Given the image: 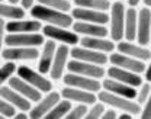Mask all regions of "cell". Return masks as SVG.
<instances>
[{
  "instance_id": "cell-17",
  "label": "cell",
  "mask_w": 151,
  "mask_h": 119,
  "mask_svg": "<svg viewBox=\"0 0 151 119\" xmlns=\"http://www.w3.org/2000/svg\"><path fill=\"white\" fill-rule=\"evenodd\" d=\"M116 49L122 54H127L129 57H134L141 61H147L151 58V51L148 48H145L144 45L139 44H134V41H119L116 45Z\"/></svg>"
},
{
  "instance_id": "cell-46",
  "label": "cell",
  "mask_w": 151,
  "mask_h": 119,
  "mask_svg": "<svg viewBox=\"0 0 151 119\" xmlns=\"http://www.w3.org/2000/svg\"><path fill=\"white\" fill-rule=\"evenodd\" d=\"M3 118H4V116H3V115H0V119H3Z\"/></svg>"
},
{
  "instance_id": "cell-4",
  "label": "cell",
  "mask_w": 151,
  "mask_h": 119,
  "mask_svg": "<svg viewBox=\"0 0 151 119\" xmlns=\"http://www.w3.org/2000/svg\"><path fill=\"white\" fill-rule=\"evenodd\" d=\"M16 73H18L19 77L28 81L31 86H34L35 89H38L41 93H48L52 90V83L51 80H48L47 77H44V74L37 73L35 70L29 68L28 65H20L16 68Z\"/></svg>"
},
{
  "instance_id": "cell-3",
  "label": "cell",
  "mask_w": 151,
  "mask_h": 119,
  "mask_svg": "<svg viewBox=\"0 0 151 119\" xmlns=\"http://www.w3.org/2000/svg\"><path fill=\"white\" fill-rule=\"evenodd\" d=\"M125 6L122 1H115L111 4V15H109V35L113 42H119L124 39V29H125Z\"/></svg>"
},
{
  "instance_id": "cell-45",
  "label": "cell",
  "mask_w": 151,
  "mask_h": 119,
  "mask_svg": "<svg viewBox=\"0 0 151 119\" xmlns=\"http://www.w3.org/2000/svg\"><path fill=\"white\" fill-rule=\"evenodd\" d=\"M7 1H9V3H12V4H18L20 0H7Z\"/></svg>"
},
{
  "instance_id": "cell-7",
  "label": "cell",
  "mask_w": 151,
  "mask_h": 119,
  "mask_svg": "<svg viewBox=\"0 0 151 119\" xmlns=\"http://www.w3.org/2000/svg\"><path fill=\"white\" fill-rule=\"evenodd\" d=\"M67 70L70 73L81 74V76L92 77V79H97V80L105 77V74H106L103 65H97V64H92V62H86V61H80V60H74V58L67 62Z\"/></svg>"
},
{
  "instance_id": "cell-19",
  "label": "cell",
  "mask_w": 151,
  "mask_h": 119,
  "mask_svg": "<svg viewBox=\"0 0 151 119\" xmlns=\"http://www.w3.org/2000/svg\"><path fill=\"white\" fill-rule=\"evenodd\" d=\"M57 51V44L55 41L48 39L44 42L42 45V51L39 52V61H38V70L41 74H50L54 55Z\"/></svg>"
},
{
  "instance_id": "cell-20",
  "label": "cell",
  "mask_w": 151,
  "mask_h": 119,
  "mask_svg": "<svg viewBox=\"0 0 151 119\" xmlns=\"http://www.w3.org/2000/svg\"><path fill=\"white\" fill-rule=\"evenodd\" d=\"M106 73H108V76H109L111 79L118 80V81L125 83V84H129V86H134V87H139V86L144 83L141 74L129 71V70H124V68L116 67V65L109 67V70H108Z\"/></svg>"
},
{
  "instance_id": "cell-27",
  "label": "cell",
  "mask_w": 151,
  "mask_h": 119,
  "mask_svg": "<svg viewBox=\"0 0 151 119\" xmlns=\"http://www.w3.org/2000/svg\"><path fill=\"white\" fill-rule=\"evenodd\" d=\"M23 16H25V9L23 7H19L18 4L0 1V18L9 20H16L23 19Z\"/></svg>"
},
{
  "instance_id": "cell-8",
  "label": "cell",
  "mask_w": 151,
  "mask_h": 119,
  "mask_svg": "<svg viewBox=\"0 0 151 119\" xmlns=\"http://www.w3.org/2000/svg\"><path fill=\"white\" fill-rule=\"evenodd\" d=\"M0 54L6 61H34L39 58L37 47H6Z\"/></svg>"
},
{
  "instance_id": "cell-43",
  "label": "cell",
  "mask_w": 151,
  "mask_h": 119,
  "mask_svg": "<svg viewBox=\"0 0 151 119\" xmlns=\"http://www.w3.org/2000/svg\"><path fill=\"white\" fill-rule=\"evenodd\" d=\"M139 3H141V0H128V4H129V7H137Z\"/></svg>"
},
{
  "instance_id": "cell-23",
  "label": "cell",
  "mask_w": 151,
  "mask_h": 119,
  "mask_svg": "<svg viewBox=\"0 0 151 119\" xmlns=\"http://www.w3.org/2000/svg\"><path fill=\"white\" fill-rule=\"evenodd\" d=\"M102 87H103V90H108L111 93L124 96V97H128V99H135L137 97V87L129 86V84H125V83H121V81L113 80L111 77L109 79H105L102 81Z\"/></svg>"
},
{
  "instance_id": "cell-11",
  "label": "cell",
  "mask_w": 151,
  "mask_h": 119,
  "mask_svg": "<svg viewBox=\"0 0 151 119\" xmlns=\"http://www.w3.org/2000/svg\"><path fill=\"white\" fill-rule=\"evenodd\" d=\"M109 62L112 65L116 67H121L124 70H129L134 73H144L145 71V61H141V60H137L134 57H129L127 54H122V52H111L109 55Z\"/></svg>"
},
{
  "instance_id": "cell-16",
  "label": "cell",
  "mask_w": 151,
  "mask_h": 119,
  "mask_svg": "<svg viewBox=\"0 0 151 119\" xmlns=\"http://www.w3.org/2000/svg\"><path fill=\"white\" fill-rule=\"evenodd\" d=\"M73 31H74L76 34L83 35V37H99V38H106V37L109 35V29H108L105 25L83 22V20H76V22H73Z\"/></svg>"
},
{
  "instance_id": "cell-13",
  "label": "cell",
  "mask_w": 151,
  "mask_h": 119,
  "mask_svg": "<svg viewBox=\"0 0 151 119\" xmlns=\"http://www.w3.org/2000/svg\"><path fill=\"white\" fill-rule=\"evenodd\" d=\"M70 55L74 60L92 62V64H97V65H105L106 62H109L108 54L100 52V51H94L90 48H84V47H76L74 45L70 49Z\"/></svg>"
},
{
  "instance_id": "cell-39",
  "label": "cell",
  "mask_w": 151,
  "mask_h": 119,
  "mask_svg": "<svg viewBox=\"0 0 151 119\" xmlns=\"http://www.w3.org/2000/svg\"><path fill=\"white\" fill-rule=\"evenodd\" d=\"M34 1H35V0H20L19 3L22 4L23 9H31V7L34 6Z\"/></svg>"
},
{
  "instance_id": "cell-26",
  "label": "cell",
  "mask_w": 151,
  "mask_h": 119,
  "mask_svg": "<svg viewBox=\"0 0 151 119\" xmlns=\"http://www.w3.org/2000/svg\"><path fill=\"white\" fill-rule=\"evenodd\" d=\"M137 25H138V12L135 10V7H128L125 10L124 39H127V41L137 39Z\"/></svg>"
},
{
  "instance_id": "cell-35",
  "label": "cell",
  "mask_w": 151,
  "mask_h": 119,
  "mask_svg": "<svg viewBox=\"0 0 151 119\" xmlns=\"http://www.w3.org/2000/svg\"><path fill=\"white\" fill-rule=\"evenodd\" d=\"M15 113H16V108L0 96V115H3L4 118H13Z\"/></svg>"
},
{
  "instance_id": "cell-18",
  "label": "cell",
  "mask_w": 151,
  "mask_h": 119,
  "mask_svg": "<svg viewBox=\"0 0 151 119\" xmlns=\"http://www.w3.org/2000/svg\"><path fill=\"white\" fill-rule=\"evenodd\" d=\"M61 96L64 99H68L76 103H86V105H93L94 102H97V95L89 90H83V89H77L71 86H65L61 90Z\"/></svg>"
},
{
  "instance_id": "cell-15",
  "label": "cell",
  "mask_w": 151,
  "mask_h": 119,
  "mask_svg": "<svg viewBox=\"0 0 151 119\" xmlns=\"http://www.w3.org/2000/svg\"><path fill=\"white\" fill-rule=\"evenodd\" d=\"M71 16L76 20H83V22H90V23H99V25H106L109 23V15L102 10H94V9H86V7H77L71 10Z\"/></svg>"
},
{
  "instance_id": "cell-34",
  "label": "cell",
  "mask_w": 151,
  "mask_h": 119,
  "mask_svg": "<svg viewBox=\"0 0 151 119\" xmlns=\"http://www.w3.org/2000/svg\"><path fill=\"white\" fill-rule=\"evenodd\" d=\"M141 89L137 92V103H139V105H144L145 103V100L148 99V96H150V92H151V84L150 81H147V83H142L141 86H139Z\"/></svg>"
},
{
  "instance_id": "cell-30",
  "label": "cell",
  "mask_w": 151,
  "mask_h": 119,
  "mask_svg": "<svg viewBox=\"0 0 151 119\" xmlns=\"http://www.w3.org/2000/svg\"><path fill=\"white\" fill-rule=\"evenodd\" d=\"M16 64L15 61H7L4 65H0V87L9 81V79L13 76V73H16Z\"/></svg>"
},
{
  "instance_id": "cell-10",
  "label": "cell",
  "mask_w": 151,
  "mask_h": 119,
  "mask_svg": "<svg viewBox=\"0 0 151 119\" xmlns=\"http://www.w3.org/2000/svg\"><path fill=\"white\" fill-rule=\"evenodd\" d=\"M60 99H61V93L54 92V90L48 92L47 96L41 97V99L37 102V105H35L34 108L29 109V112H28V113H29V118L31 119L45 118V115H47V113L55 106V103Z\"/></svg>"
},
{
  "instance_id": "cell-1",
  "label": "cell",
  "mask_w": 151,
  "mask_h": 119,
  "mask_svg": "<svg viewBox=\"0 0 151 119\" xmlns=\"http://www.w3.org/2000/svg\"><path fill=\"white\" fill-rule=\"evenodd\" d=\"M31 16L34 19L45 22L48 25H55V26H63V28L73 26V20H74L71 15H67V12H61V10H57V9L39 4V3L31 7Z\"/></svg>"
},
{
  "instance_id": "cell-9",
  "label": "cell",
  "mask_w": 151,
  "mask_h": 119,
  "mask_svg": "<svg viewBox=\"0 0 151 119\" xmlns=\"http://www.w3.org/2000/svg\"><path fill=\"white\" fill-rule=\"evenodd\" d=\"M63 81H64L65 86H71V87L83 89V90H89V92H93V93H97L102 89V83L97 79L86 77V76L70 73V71L63 76Z\"/></svg>"
},
{
  "instance_id": "cell-28",
  "label": "cell",
  "mask_w": 151,
  "mask_h": 119,
  "mask_svg": "<svg viewBox=\"0 0 151 119\" xmlns=\"http://www.w3.org/2000/svg\"><path fill=\"white\" fill-rule=\"evenodd\" d=\"M73 102L68 99H60L58 102L55 103V106L45 115L47 119H61V118H65V115L70 112V109L73 108L71 105Z\"/></svg>"
},
{
  "instance_id": "cell-41",
  "label": "cell",
  "mask_w": 151,
  "mask_h": 119,
  "mask_svg": "<svg viewBox=\"0 0 151 119\" xmlns=\"http://www.w3.org/2000/svg\"><path fill=\"white\" fill-rule=\"evenodd\" d=\"M144 74H145V80L151 83V58H150V64L145 67V71H144Z\"/></svg>"
},
{
  "instance_id": "cell-40",
  "label": "cell",
  "mask_w": 151,
  "mask_h": 119,
  "mask_svg": "<svg viewBox=\"0 0 151 119\" xmlns=\"http://www.w3.org/2000/svg\"><path fill=\"white\" fill-rule=\"evenodd\" d=\"M15 119H28L29 118V113L28 112H25V110H19L18 113H15Z\"/></svg>"
},
{
  "instance_id": "cell-48",
  "label": "cell",
  "mask_w": 151,
  "mask_h": 119,
  "mask_svg": "<svg viewBox=\"0 0 151 119\" xmlns=\"http://www.w3.org/2000/svg\"><path fill=\"white\" fill-rule=\"evenodd\" d=\"M0 1H4V0H0Z\"/></svg>"
},
{
  "instance_id": "cell-5",
  "label": "cell",
  "mask_w": 151,
  "mask_h": 119,
  "mask_svg": "<svg viewBox=\"0 0 151 119\" xmlns=\"http://www.w3.org/2000/svg\"><path fill=\"white\" fill-rule=\"evenodd\" d=\"M42 35L52 41H58L61 44H65V45H77L80 42L78 34H76L74 31H68L67 28L48 25V23L45 26H42Z\"/></svg>"
},
{
  "instance_id": "cell-25",
  "label": "cell",
  "mask_w": 151,
  "mask_h": 119,
  "mask_svg": "<svg viewBox=\"0 0 151 119\" xmlns=\"http://www.w3.org/2000/svg\"><path fill=\"white\" fill-rule=\"evenodd\" d=\"M78 44L84 48H90V49L100 51L105 54H111L115 49V42L112 39L99 38V37H83V38H80Z\"/></svg>"
},
{
  "instance_id": "cell-14",
  "label": "cell",
  "mask_w": 151,
  "mask_h": 119,
  "mask_svg": "<svg viewBox=\"0 0 151 119\" xmlns=\"http://www.w3.org/2000/svg\"><path fill=\"white\" fill-rule=\"evenodd\" d=\"M68 55H70V48L65 44H61L60 47H57L54 61L50 70V76L52 80H60L64 76V70L67 68V62H68Z\"/></svg>"
},
{
  "instance_id": "cell-33",
  "label": "cell",
  "mask_w": 151,
  "mask_h": 119,
  "mask_svg": "<svg viewBox=\"0 0 151 119\" xmlns=\"http://www.w3.org/2000/svg\"><path fill=\"white\" fill-rule=\"evenodd\" d=\"M105 109H106V105L103 103V102H94L93 105H92V108L87 110V113H86V118L87 119H99L102 118V115H103V112H105Z\"/></svg>"
},
{
  "instance_id": "cell-22",
  "label": "cell",
  "mask_w": 151,
  "mask_h": 119,
  "mask_svg": "<svg viewBox=\"0 0 151 119\" xmlns=\"http://www.w3.org/2000/svg\"><path fill=\"white\" fill-rule=\"evenodd\" d=\"M9 86L12 89H15L18 93H20L22 96H25L26 99H29L31 102H38L41 99V92L19 76H12L9 79Z\"/></svg>"
},
{
  "instance_id": "cell-2",
  "label": "cell",
  "mask_w": 151,
  "mask_h": 119,
  "mask_svg": "<svg viewBox=\"0 0 151 119\" xmlns=\"http://www.w3.org/2000/svg\"><path fill=\"white\" fill-rule=\"evenodd\" d=\"M97 100L103 102L109 108H113V109L121 110V112H128L132 115H139L141 110H142L141 105L137 103V100L134 102V99H128V97L115 95V93H111L108 90H99L97 92Z\"/></svg>"
},
{
  "instance_id": "cell-36",
  "label": "cell",
  "mask_w": 151,
  "mask_h": 119,
  "mask_svg": "<svg viewBox=\"0 0 151 119\" xmlns=\"http://www.w3.org/2000/svg\"><path fill=\"white\" fill-rule=\"evenodd\" d=\"M139 115H141L142 119H151V92H150L148 99L145 100V103H144V108H142Z\"/></svg>"
},
{
  "instance_id": "cell-37",
  "label": "cell",
  "mask_w": 151,
  "mask_h": 119,
  "mask_svg": "<svg viewBox=\"0 0 151 119\" xmlns=\"http://www.w3.org/2000/svg\"><path fill=\"white\" fill-rule=\"evenodd\" d=\"M4 32H6V22L3 18H0V52L3 49V45H4Z\"/></svg>"
},
{
  "instance_id": "cell-47",
  "label": "cell",
  "mask_w": 151,
  "mask_h": 119,
  "mask_svg": "<svg viewBox=\"0 0 151 119\" xmlns=\"http://www.w3.org/2000/svg\"><path fill=\"white\" fill-rule=\"evenodd\" d=\"M115 1H124V0H115Z\"/></svg>"
},
{
  "instance_id": "cell-24",
  "label": "cell",
  "mask_w": 151,
  "mask_h": 119,
  "mask_svg": "<svg viewBox=\"0 0 151 119\" xmlns=\"http://www.w3.org/2000/svg\"><path fill=\"white\" fill-rule=\"evenodd\" d=\"M42 29L41 20L32 19V20H9L6 23V31L7 34H22V32H39Z\"/></svg>"
},
{
  "instance_id": "cell-44",
  "label": "cell",
  "mask_w": 151,
  "mask_h": 119,
  "mask_svg": "<svg viewBox=\"0 0 151 119\" xmlns=\"http://www.w3.org/2000/svg\"><path fill=\"white\" fill-rule=\"evenodd\" d=\"M142 1H144V4H145L147 7H150L151 9V0H142Z\"/></svg>"
},
{
  "instance_id": "cell-29",
  "label": "cell",
  "mask_w": 151,
  "mask_h": 119,
  "mask_svg": "<svg viewBox=\"0 0 151 119\" xmlns=\"http://www.w3.org/2000/svg\"><path fill=\"white\" fill-rule=\"evenodd\" d=\"M77 7H86V9H94L108 12L111 10V0H74Z\"/></svg>"
},
{
  "instance_id": "cell-6",
  "label": "cell",
  "mask_w": 151,
  "mask_h": 119,
  "mask_svg": "<svg viewBox=\"0 0 151 119\" xmlns=\"http://www.w3.org/2000/svg\"><path fill=\"white\" fill-rule=\"evenodd\" d=\"M45 38L39 32H22V34H7L4 37L6 47H41Z\"/></svg>"
},
{
  "instance_id": "cell-21",
  "label": "cell",
  "mask_w": 151,
  "mask_h": 119,
  "mask_svg": "<svg viewBox=\"0 0 151 119\" xmlns=\"http://www.w3.org/2000/svg\"><path fill=\"white\" fill-rule=\"evenodd\" d=\"M0 96L3 99H6L12 106H15L18 110H25V112H29V109L32 108L31 106V100L26 99L25 96H22L20 93H18L15 89H12L10 86H1L0 87Z\"/></svg>"
},
{
  "instance_id": "cell-32",
  "label": "cell",
  "mask_w": 151,
  "mask_h": 119,
  "mask_svg": "<svg viewBox=\"0 0 151 119\" xmlns=\"http://www.w3.org/2000/svg\"><path fill=\"white\" fill-rule=\"evenodd\" d=\"M89 105L86 103H77L76 106H73L70 109V112L65 115V119H81V118H86V113L89 110L87 108Z\"/></svg>"
},
{
  "instance_id": "cell-12",
  "label": "cell",
  "mask_w": 151,
  "mask_h": 119,
  "mask_svg": "<svg viewBox=\"0 0 151 119\" xmlns=\"http://www.w3.org/2000/svg\"><path fill=\"white\" fill-rule=\"evenodd\" d=\"M151 41V9L142 7L138 12V25H137V42L139 45H148Z\"/></svg>"
},
{
  "instance_id": "cell-42",
  "label": "cell",
  "mask_w": 151,
  "mask_h": 119,
  "mask_svg": "<svg viewBox=\"0 0 151 119\" xmlns=\"http://www.w3.org/2000/svg\"><path fill=\"white\" fill-rule=\"evenodd\" d=\"M134 115L132 113H128V112H121V115H118L119 119H131Z\"/></svg>"
},
{
  "instance_id": "cell-31",
  "label": "cell",
  "mask_w": 151,
  "mask_h": 119,
  "mask_svg": "<svg viewBox=\"0 0 151 119\" xmlns=\"http://www.w3.org/2000/svg\"><path fill=\"white\" fill-rule=\"evenodd\" d=\"M38 3L48 6V7H52V9H57V10H61V12L71 10V3L68 0H38Z\"/></svg>"
},
{
  "instance_id": "cell-38",
  "label": "cell",
  "mask_w": 151,
  "mask_h": 119,
  "mask_svg": "<svg viewBox=\"0 0 151 119\" xmlns=\"http://www.w3.org/2000/svg\"><path fill=\"white\" fill-rule=\"evenodd\" d=\"M118 118V113H116V109L113 108H109V109H105L103 115L100 119H116Z\"/></svg>"
}]
</instances>
